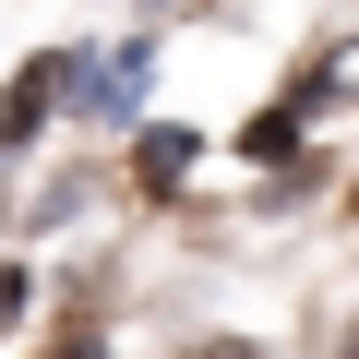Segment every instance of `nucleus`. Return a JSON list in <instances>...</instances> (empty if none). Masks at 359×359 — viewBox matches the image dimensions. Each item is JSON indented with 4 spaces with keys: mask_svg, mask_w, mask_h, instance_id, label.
<instances>
[{
    "mask_svg": "<svg viewBox=\"0 0 359 359\" xmlns=\"http://www.w3.org/2000/svg\"><path fill=\"white\" fill-rule=\"evenodd\" d=\"M60 84H72V72H60V60H36V72H25V84H13V108H0V132H36V108H48V96H60Z\"/></svg>",
    "mask_w": 359,
    "mask_h": 359,
    "instance_id": "nucleus-1",
    "label": "nucleus"
},
{
    "mask_svg": "<svg viewBox=\"0 0 359 359\" xmlns=\"http://www.w3.org/2000/svg\"><path fill=\"white\" fill-rule=\"evenodd\" d=\"M180 168H192V132H156V144H144V180H156V192H168Z\"/></svg>",
    "mask_w": 359,
    "mask_h": 359,
    "instance_id": "nucleus-2",
    "label": "nucleus"
},
{
    "mask_svg": "<svg viewBox=\"0 0 359 359\" xmlns=\"http://www.w3.org/2000/svg\"><path fill=\"white\" fill-rule=\"evenodd\" d=\"M180 359H264L252 335H204V347H180Z\"/></svg>",
    "mask_w": 359,
    "mask_h": 359,
    "instance_id": "nucleus-3",
    "label": "nucleus"
}]
</instances>
